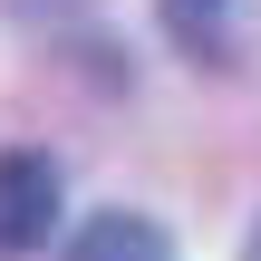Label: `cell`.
Masks as SVG:
<instances>
[{
    "mask_svg": "<svg viewBox=\"0 0 261 261\" xmlns=\"http://www.w3.org/2000/svg\"><path fill=\"white\" fill-rule=\"evenodd\" d=\"M48 232H58V165L19 145V155H0V261L48 252Z\"/></svg>",
    "mask_w": 261,
    "mask_h": 261,
    "instance_id": "obj_1",
    "label": "cell"
},
{
    "mask_svg": "<svg viewBox=\"0 0 261 261\" xmlns=\"http://www.w3.org/2000/svg\"><path fill=\"white\" fill-rule=\"evenodd\" d=\"M58 261H174V242H165V223H155V213L107 203V213H87V223L58 242Z\"/></svg>",
    "mask_w": 261,
    "mask_h": 261,
    "instance_id": "obj_2",
    "label": "cell"
},
{
    "mask_svg": "<svg viewBox=\"0 0 261 261\" xmlns=\"http://www.w3.org/2000/svg\"><path fill=\"white\" fill-rule=\"evenodd\" d=\"M165 29H174V48H194V58H223V48H232V0H165Z\"/></svg>",
    "mask_w": 261,
    "mask_h": 261,
    "instance_id": "obj_3",
    "label": "cell"
},
{
    "mask_svg": "<svg viewBox=\"0 0 261 261\" xmlns=\"http://www.w3.org/2000/svg\"><path fill=\"white\" fill-rule=\"evenodd\" d=\"M242 261H261V223H252V242H242Z\"/></svg>",
    "mask_w": 261,
    "mask_h": 261,
    "instance_id": "obj_4",
    "label": "cell"
}]
</instances>
